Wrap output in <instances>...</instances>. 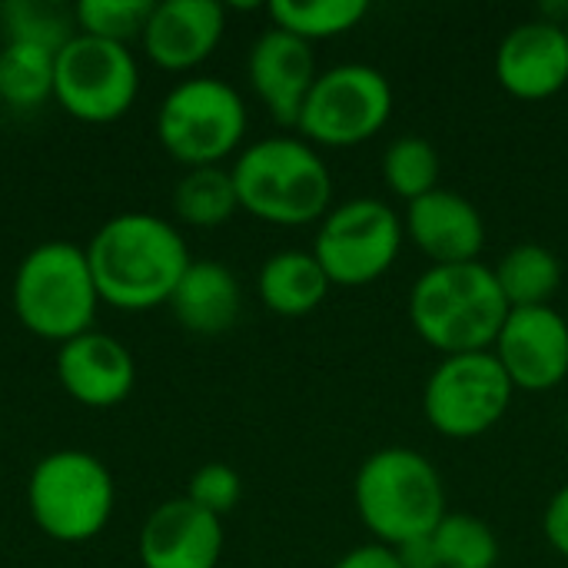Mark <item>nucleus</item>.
I'll return each mask as SVG.
<instances>
[{
    "mask_svg": "<svg viewBox=\"0 0 568 568\" xmlns=\"http://www.w3.org/2000/svg\"><path fill=\"white\" fill-rule=\"evenodd\" d=\"M87 263L100 303L143 313L170 303L193 260L173 223L153 213H120L93 233Z\"/></svg>",
    "mask_w": 568,
    "mask_h": 568,
    "instance_id": "f257e3e1",
    "label": "nucleus"
},
{
    "mask_svg": "<svg viewBox=\"0 0 568 568\" xmlns=\"http://www.w3.org/2000/svg\"><path fill=\"white\" fill-rule=\"evenodd\" d=\"M506 316L509 303L496 273L479 260L429 266L409 293L413 329L443 356L493 349Z\"/></svg>",
    "mask_w": 568,
    "mask_h": 568,
    "instance_id": "f03ea898",
    "label": "nucleus"
},
{
    "mask_svg": "<svg viewBox=\"0 0 568 568\" xmlns=\"http://www.w3.org/2000/svg\"><path fill=\"white\" fill-rule=\"evenodd\" d=\"M230 173L240 210L253 213L263 223L303 226L329 213V166L300 136H270L246 146Z\"/></svg>",
    "mask_w": 568,
    "mask_h": 568,
    "instance_id": "7ed1b4c3",
    "label": "nucleus"
},
{
    "mask_svg": "<svg viewBox=\"0 0 568 568\" xmlns=\"http://www.w3.org/2000/svg\"><path fill=\"white\" fill-rule=\"evenodd\" d=\"M356 513L376 542L396 549L433 536L446 519V489L439 469L416 449L389 446L373 453L353 483Z\"/></svg>",
    "mask_w": 568,
    "mask_h": 568,
    "instance_id": "20e7f679",
    "label": "nucleus"
},
{
    "mask_svg": "<svg viewBox=\"0 0 568 568\" xmlns=\"http://www.w3.org/2000/svg\"><path fill=\"white\" fill-rule=\"evenodd\" d=\"M10 300L20 326L47 343L63 346L90 333L100 293L87 263V250L67 240L33 246L13 273Z\"/></svg>",
    "mask_w": 568,
    "mask_h": 568,
    "instance_id": "39448f33",
    "label": "nucleus"
},
{
    "mask_svg": "<svg viewBox=\"0 0 568 568\" xmlns=\"http://www.w3.org/2000/svg\"><path fill=\"white\" fill-rule=\"evenodd\" d=\"M116 489L110 469L83 449L43 456L27 479V506L43 536L53 542H90L113 516Z\"/></svg>",
    "mask_w": 568,
    "mask_h": 568,
    "instance_id": "423d86ee",
    "label": "nucleus"
},
{
    "mask_svg": "<svg viewBox=\"0 0 568 568\" xmlns=\"http://www.w3.org/2000/svg\"><path fill=\"white\" fill-rule=\"evenodd\" d=\"M246 133V103L226 80L193 77L176 83L156 113V136L163 150L193 166H220Z\"/></svg>",
    "mask_w": 568,
    "mask_h": 568,
    "instance_id": "0eeeda50",
    "label": "nucleus"
},
{
    "mask_svg": "<svg viewBox=\"0 0 568 568\" xmlns=\"http://www.w3.org/2000/svg\"><path fill=\"white\" fill-rule=\"evenodd\" d=\"M393 116V87L369 63H339L316 77L296 130L306 143L356 146L373 140Z\"/></svg>",
    "mask_w": 568,
    "mask_h": 568,
    "instance_id": "6e6552de",
    "label": "nucleus"
},
{
    "mask_svg": "<svg viewBox=\"0 0 568 568\" xmlns=\"http://www.w3.org/2000/svg\"><path fill=\"white\" fill-rule=\"evenodd\" d=\"M513 393L516 386L509 383L493 349L443 356V363L426 379L423 413L439 436L476 439L509 413Z\"/></svg>",
    "mask_w": 568,
    "mask_h": 568,
    "instance_id": "1a4fd4ad",
    "label": "nucleus"
},
{
    "mask_svg": "<svg viewBox=\"0 0 568 568\" xmlns=\"http://www.w3.org/2000/svg\"><path fill=\"white\" fill-rule=\"evenodd\" d=\"M140 93V70L123 43L77 33L57 53L53 100L83 123L120 120Z\"/></svg>",
    "mask_w": 568,
    "mask_h": 568,
    "instance_id": "9d476101",
    "label": "nucleus"
},
{
    "mask_svg": "<svg viewBox=\"0 0 568 568\" xmlns=\"http://www.w3.org/2000/svg\"><path fill=\"white\" fill-rule=\"evenodd\" d=\"M403 220L393 206L359 196L329 210L320 223L313 256L336 286H366L379 280L399 256Z\"/></svg>",
    "mask_w": 568,
    "mask_h": 568,
    "instance_id": "9b49d317",
    "label": "nucleus"
},
{
    "mask_svg": "<svg viewBox=\"0 0 568 568\" xmlns=\"http://www.w3.org/2000/svg\"><path fill=\"white\" fill-rule=\"evenodd\" d=\"M493 356L516 389L546 393L568 376V320L556 306L509 310Z\"/></svg>",
    "mask_w": 568,
    "mask_h": 568,
    "instance_id": "f8f14e48",
    "label": "nucleus"
},
{
    "mask_svg": "<svg viewBox=\"0 0 568 568\" xmlns=\"http://www.w3.org/2000/svg\"><path fill=\"white\" fill-rule=\"evenodd\" d=\"M223 556V519L186 496L156 506L140 529L143 568H216Z\"/></svg>",
    "mask_w": 568,
    "mask_h": 568,
    "instance_id": "ddd939ff",
    "label": "nucleus"
},
{
    "mask_svg": "<svg viewBox=\"0 0 568 568\" xmlns=\"http://www.w3.org/2000/svg\"><path fill=\"white\" fill-rule=\"evenodd\" d=\"M496 77L519 100H546L568 83V33L556 20L513 27L496 50Z\"/></svg>",
    "mask_w": 568,
    "mask_h": 568,
    "instance_id": "4468645a",
    "label": "nucleus"
},
{
    "mask_svg": "<svg viewBox=\"0 0 568 568\" xmlns=\"http://www.w3.org/2000/svg\"><path fill=\"white\" fill-rule=\"evenodd\" d=\"M250 83L256 90V97L263 100V106L270 110V116L283 126H296L300 110L316 83V57H313V43L270 27L266 33L256 37L250 60Z\"/></svg>",
    "mask_w": 568,
    "mask_h": 568,
    "instance_id": "2eb2a0df",
    "label": "nucleus"
},
{
    "mask_svg": "<svg viewBox=\"0 0 568 568\" xmlns=\"http://www.w3.org/2000/svg\"><path fill=\"white\" fill-rule=\"evenodd\" d=\"M57 376L80 406L110 409L133 393L136 363L116 336L90 329L57 349Z\"/></svg>",
    "mask_w": 568,
    "mask_h": 568,
    "instance_id": "dca6fc26",
    "label": "nucleus"
},
{
    "mask_svg": "<svg viewBox=\"0 0 568 568\" xmlns=\"http://www.w3.org/2000/svg\"><path fill=\"white\" fill-rule=\"evenodd\" d=\"M226 13L216 0H160L140 37L143 53L163 70L200 67L223 40Z\"/></svg>",
    "mask_w": 568,
    "mask_h": 568,
    "instance_id": "f3484780",
    "label": "nucleus"
},
{
    "mask_svg": "<svg viewBox=\"0 0 568 568\" xmlns=\"http://www.w3.org/2000/svg\"><path fill=\"white\" fill-rule=\"evenodd\" d=\"M406 230L433 266L476 263L486 243V223L476 203L443 186L409 203Z\"/></svg>",
    "mask_w": 568,
    "mask_h": 568,
    "instance_id": "a211bd4d",
    "label": "nucleus"
},
{
    "mask_svg": "<svg viewBox=\"0 0 568 568\" xmlns=\"http://www.w3.org/2000/svg\"><path fill=\"white\" fill-rule=\"evenodd\" d=\"M166 306L173 310L183 329L216 336L240 320L243 293L230 266L216 260H193Z\"/></svg>",
    "mask_w": 568,
    "mask_h": 568,
    "instance_id": "6ab92c4d",
    "label": "nucleus"
},
{
    "mask_svg": "<svg viewBox=\"0 0 568 568\" xmlns=\"http://www.w3.org/2000/svg\"><path fill=\"white\" fill-rule=\"evenodd\" d=\"M329 286L333 283L323 273L320 260L313 253H303V250L273 253L263 263L260 280H256L260 300L276 316H306V313H313L326 300Z\"/></svg>",
    "mask_w": 568,
    "mask_h": 568,
    "instance_id": "aec40b11",
    "label": "nucleus"
},
{
    "mask_svg": "<svg viewBox=\"0 0 568 568\" xmlns=\"http://www.w3.org/2000/svg\"><path fill=\"white\" fill-rule=\"evenodd\" d=\"M496 283L509 310L552 306V296L562 286V263L542 243H519L493 266Z\"/></svg>",
    "mask_w": 568,
    "mask_h": 568,
    "instance_id": "412c9836",
    "label": "nucleus"
},
{
    "mask_svg": "<svg viewBox=\"0 0 568 568\" xmlns=\"http://www.w3.org/2000/svg\"><path fill=\"white\" fill-rule=\"evenodd\" d=\"M57 53L7 40L0 50V100L10 110H37L53 97Z\"/></svg>",
    "mask_w": 568,
    "mask_h": 568,
    "instance_id": "4be33fe9",
    "label": "nucleus"
},
{
    "mask_svg": "<svg viewBox=\"0 0 568 568\" xmlns=\"http://www.w3.org/2000/svg\"><path fill=\"white\" fill-rule=\"evenodd\" d=\"M240 210L233 173L223 166H193L173 186V213L200 230L223 226Z\"/></svg>",
    "mask_w": 568,
    "mask_h": 568,
    "instance_id": "5701e85b",
    "label": "nucleus"
},
{
    "mask_svg": "<svg viewBox=\"0 0 568 568\" xmlns=\"http://www.w3.org/2000/svg\"><path fill=\"white\" fill-rule=\"evenodd\" d=\"M273 27L313 43L326 37H339L363 23L369 13L366 0H273L266 7Z\"/></svg>",
    "mask_w": 568,
    "mask_h": 568,
    "instance_id": "b1692460",
    "label": "nucleus"
},
{
    "mask_svg": "<svg viewBox=\"0 0 568 568\" xmlns=\"http://www.w3.org/2000/svg\"><path fill=\"white\" fill-rule=\"evenodd\" d=\"M0 23L7 40L33 43L53 53H60V47L77 37L73 10H63L50 0H10L0 7Z\"/></svg>",
    "mask_w": 568,
    "mask_h": 568,
    "instance_id": "393cba45",
    "label": "nucleus"
},
{
    "mask_svg": "<svg viewBox=\"0 0 568 568\" xmlns=\"http://www.w3.org/2000/svg\"><path fill=\"white\" fill-rule=\"evenodd\" d=\"M433 539L443 568H496L499 562V539L479 516L446 513Z\"/></svg>",
    "mask_w": 568,
    "mask_h": 568,
    "instance_id": "a878e982",
    "label": "nucleus"
},
{
    "mask_svg": "<svg viewBox=\"0 0 568 568\" xmlns=\"http://www.w3.org/2000/svg\"><path fill=\"white\" fill-rule=\"evenodd\" d=\"M383 176L396 196L416 203L439 190V150L426 136H399L386 146Z\"/></svg>",
    "mask_w": 568,
    "mask_h": 568,
    "instance_id": "bb28decb",
    "label": "nucleus"
},
{
    "mask_svg": "<svg viewBox=\"0 0 568 568\" xmlns=\"http://www.w3.org/2000/svg\"><path fill=\"white\" fill-rule=\"evenodd\" d=\"M150 13H153V0H80L73 7L77 33L123 43V47L143 37Z\"/></svg>",
    "mask_w": 568,
    "mask_h": 568,
    "instance_id": "cd10ccee",
    "label": "nucleus"
},
{
    "mask_svg": "<svg viewBox=\"0 0 568 568\" xmlns=\"http://www.w3.org/2000/svg\"><path fill=\"white\" fill-rule=\"evenodd\" d=\"M240 496H243V479L226 463H206V466H200L190 476V486H186V499L196 503L200 509L213 513L216 519H223L226 513H233L236 503H240Z\"/></svg>",
    "mask_w": 568,
    "mask_h": 568,
    "instance_id": "c85d7f7f",
    "label": "nucleus"
},
{
    "mask_svg": "<svg viewBox=\"0 0 568 568\" xmlns=\"http://www.w3.org/2000/svg\"><path fill=\"white\" fill-rule=\"evenodd\" d=\"M542 532H546L549 546H552L559 556H566L568 559V486H562V489L549 499L546 516H542Z\"/></svg>",
    "mask_w": 568,
    "mask_h": 568,
    "instance_id": "c756f323",
    "label": "nucleus"
},
{
    "mask_svg": "<svg viewBox=\"0 0 568 568\" xmlns=\"http://www.w3.org/2000/svg\"><path fill=\"white\" fill-rule=\"evenodd\" d=\"M333 568H403L396 559V549L383 546V542H369V546H356L349 549Z\"/></svg>",
    "mask_w": 568,
    "mask_h": 568,
    "instance_id": "7c9ffc66",
    "label": "nucleus"
},
{
    "mask_svg": "<svg viewBox=\"0 0 568 568\" xmlns=\"http://www.w3.org/2000/svg\"><path fill=\"white\" fill-rule=\"evenodd\" d=\"M396 559H399L403 568H443L433 536H419V539H409V542L396 546Z\"/></svg>",
    "mask_w": 568,
    "mask_h": 568,
    "instance_id": "2f4dec72",
    "label": "nucleus"
},
{
    "mask_svg": "<svg viewBox=\"0 0 568 568\" xmlns=\"http://www.w3.org/2000/svg\"><path fill=\"white\" fill-rule=\"evenodd\" d=\"M566 33H568V17H566Z\"/></svg>",
    "mask_w": 568,
    "mask_h": 568,
    "instance_id": "473e14b6",
    "label": "nucleus"
}]
</instances>
